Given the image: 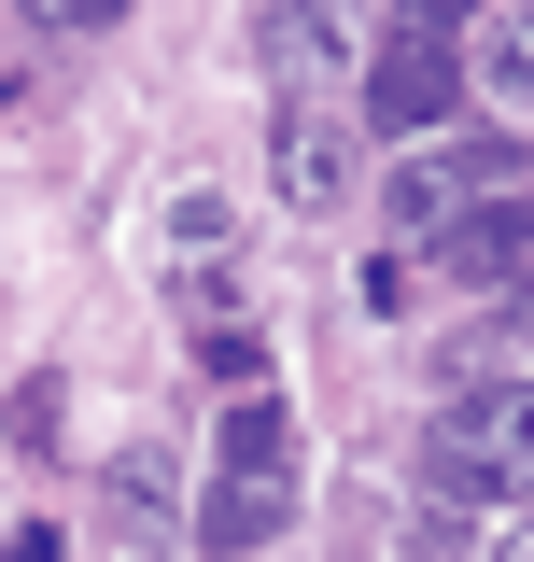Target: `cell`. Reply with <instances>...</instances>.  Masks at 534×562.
I'll use <instances>...</instances> for the list:
<instances>
[{
  "label": "cell",
  "mask_w": 534,
  "mask_h": 562,
  "mask_svg": "<svg viewBox=\"0 0 534 562\" xmlns=\"http://www.w3.org/2000/svg\"><path fill=\"white\" fill-rule=\"evenodd\" d=\"M422 492L436 506H534V380L450 394V408L422 422Z\"/></svg>",
  "instance_id": "6da1fadb"
},
{
  "label": "cell",
  "mask_w": 534,
  "mask_h": 562,
  "mask_svg": "<svg viewBox=\"0 0 534 562\" xmlns=\"http://www.w3.org/2000/svg\"><path fill=\"white\" fill-rule=\"evenodd\" d=\"M281 506H296V436H281L267 394H240V408H225V450H211V492H198V549H225V562L267 549Z\"/></svg>",
  "instance_id": "7a4b0ae2"
},
{
  "label": "cell",
  "mask_w": 534,
  "mask_h": 562,
  "mask_svg": "<svg viewBox=\"0 0 534 562\" xmlns=\"http://www.w3.org/2000/svg\"><path fill=\"white\" fill-rule=\"evenodd\" d=\"M492 198H521V155H492V140H408V169H394V239L408 254H436L465 211Z\"/></svg>",
  "instance_id": "3957f363"
},
{
  "label": "cell",
  "mask_w": 534,
  "mask_h": 562,
  "mask_svg": "<svg viewBox=\"0 0 534 562\" xmlns=\"http://www.w3.org/2000/svg\"><path fill=\"white\" fill-rule=\"evenodd\" d=\"M267 198L296 211V225H310V211H337V198H352V127L281 99V127H267Z\"/></svg>",
  "instance_id": "277c9868"
},
{
  "label": "cell",
  "mask_w": 534,
  "mask_h": 562,
  "mask_svg": "<svg viewBox=\"0 0 534 562\" xmlns=\"http://www.w3.org/2000/svg\"><path fill=\"white\" fill-rule=\"evenodd\" d=\"M450 113V29H394L380 43V127H436Z\"/></svg>",
  "instance_id": "5b68a950"
},
{
  "label": "cell",
  "mask_w": 534,
  "mask_h": 562,
  "mask_svg": "<svg viewBox=\"0 0 534 562\" xmlns=\"http://www.w3.org/2000/svg\"><path fill=\"white\" fill-rule=\"evenodd\" d=\"M521 254H534V183H521V198H492V211H465V225H450V239H436L422 268H450V281H492V268H521Z\"/></svg>",
  "instance_id": "8992f818"
},
{
  "label": "cell",
  "mask_w": 534,
  "mask_h": 562,
  "mask_svg": "<svg viewBox=\"0 0 534 562\" xmlns=\"http://www.w3.org/2000/svg\"><path fill=\"white\" fill-rule=\"evenodd\" d=\"M337 43H352L337 14H267V57L296 70V85H324V70H337Z\"/></svg>",
  "instance_id": "52a82bcc"
},
{
  "label": "cell",
  "mask_w": 534,
  "mask_h": 562,
  "mask_svg": "<svg viewBox=\"0 0 534 562\" xmlns=\"http://www.w3.org/2000/svg\"><path fill=\"white\" fill-rule=\"evenodd\" d=\"M478 85H492V99H521V113H534V14H507V29L478 43Z\"/></svg>",
  "instance_id": "ba28073f"
},
{
  "label": "cell",
  "mask_w": 534,
  "mask_h": 562,
  "mask_svg": "<svg viewBox=\"0 0 534 562\" xmlns=\"http://www.w3.org/2000/svg\"><path fill=\"white\" fill-rule=\"evenodd\" d=\"M492 562H534V506H507V535H492Z\"/></svg>",
  "instance_id": "9c48e42d"
}]
</instances>
